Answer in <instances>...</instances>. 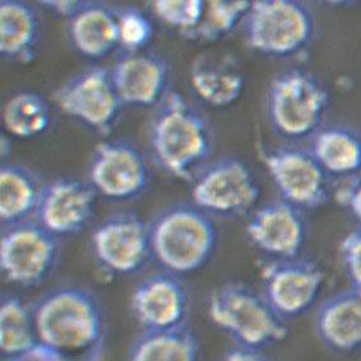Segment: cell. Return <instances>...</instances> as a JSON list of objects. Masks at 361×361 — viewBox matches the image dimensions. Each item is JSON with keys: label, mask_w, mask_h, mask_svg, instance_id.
I'll return each mask as SVG.
<instances>
[{"label": "cell", "mask_w": 361, "mask_h": 361, "mask_svg": "<svg viewBox=\"0 0 361 361\" xmlns=\"http://www.w3.org/2000/svg\"><path fill=\"white\" fill-rule=\"evenodd\" d=\"M47 183L25 165L4 162L0 168V220L3 228L31 221Z\"/></svg>", "instance_id": "cell-22"}, {"label": "cell", "mask_w": 361, "mask_h": 361, "mask_svg": "<svg viewBox=\"0 0 361 361\" xmlns=\"http://www.w3.org/2000/svg\"><path fill=\"white\" fill-rule=\"evenodd\" d=\"M336 200L361 225V173L346 180L337 190Z\"/></svg>", "instance_id": "cell-31"}, {"label": "cell", "mask_w": 361, "mask_h": 361, "mask_svg": "<svg viewBox=\"0 0 361 361\" xmlns=\"http://www.w3.org/2000/svg\"><path fill=\"white\" fill-rule=\"evenodd\" d=\"M96 192L77 178H59L47 183L34 220L58 239L78 235L92 220Z\"/></svg>", "instance_id": "cell-14"}, {"label": "cell", "mask_w": 361, "mask_h": 361, "mask_svg": "<svg viewBox=\"0 0 361 361\" xmlns=\"http://www.w3.org/2000/svg\"><path fill=\"white\" fill-rule=\"evenodd\" d=\"M61 111L100 133H109L124 106L115 87L111 69L88 68L55 94Z\"/></svg>", "instance_id": "cell-12"}, {"label": "cell", "mask_w": 361, "mask_h": 361, "mask_svg": "<svg viewBox=\"0 0 361 361\" xmlns=\"http://www.w3.org/2000/svg\"><path fill=\"white\" fill-rule=\"evenodd\" d=\"M263 296L283 321L313 308L324 285V272L314 261L294 258L272 261L262 271Z\"/></svg>", "instance_id": "cell-13"}, {"label": "cell", "mask_w": 361, "mask_h": 361, "mask_svg": "<svg viewBox=\"0 0 361 361\" xmlns=\"http://www.w3.org/2000/svg\"><path fill=\"white\" fill-rule=\"evenodd\" d=\"M119 41L124 53L145 51L154 37V26L140 8H118Z\"/></svg>", "instance_id": "cell-29"}, {"label": "cell", "mask_w": 361, "mask_h": 361, "mask_svg": "<svg viewBox=\"0 0 361 361\" xmlns=\"http://www.w3.org/2000/svg\"><path fill=\"white\" fill-rule=\"evenodd\" d=\"M59 240L35 220L3 228L1 274L20 288H36L44 283L59 263Z\"/></svg>", "instance_id": "cell-8"}, {"label": "cell", "mask_w": 361, "mask_h": 361, "mask_svg": "<svg viewBox=\"0 0 361 361\" xmlns=\"http://www.w3.org/2000/svg\"><path fill=\"white\" fill-rule=\"evenodd\" d=\"M261 159L281 201L302 212L327 203L329 175L308 148L283 146L263 149Z\"/></svg>", "instance_id": "cell-9"}, {"label": "cell", "mask_w": 361, "mask_h": 361, "mask_svg": "<svg viewBox=\"0 0 361 361\" xmlns=\"http://www.w3.org/2000/svg\"><path fill=\"white\" fill-rule=\"evenodd\" d=\"M42 346L63 361H102L106 348V318L100 300L80 286H61L34 304Z\"/></svg>", "instance_id": "cell-1"}, {"label": "cell", "mask_w": 361, "mask_h": 361, "mask_svg": "<svg viewBox=\"0 0 361 361\" xmlns=\"http://www.w3.org/2000/svg\"><path fill=\"white\" fill-rule=\"evenodd\" d=\"M249 240L274 261L299 258L307 241L304 212L286 202H269L255 209L247 221Z\"/></svg>", "instance_id": "cell-16"}, {"label": "cell", "mask_w": 361, "mask_h": 361, "mask_svg": "<svg viewBox=\"0 0 361 361\" xmlns=\"http://www.w3.org/2000/svg\"><path fill=\"white\" fill-rule=\"evenodd\" d=\"M148 147L159 168L176 179L193 183L211 162L214 132L193 102L170 91L149 121Z\"/></svg>", "instance_id": "cell-2"}, {"label": "cell", "mask_w": 361, "mask_h": 361, "mask_svg": "<svg viewBox=\"0 0 361 361\" xmlns=\"http://www.w3.org/2000/svg\"><path fill=\"white\" fill-rule=\"evenodd\" d=\"M220 361H269L261 350L241 348L234 345L222 355Z\"/></svg>", "instance_id": "cell-33"}, {"label": "cell", "mask_w": 361, "mask_h": 361, "mask_svg": "<svg viewBox=\"0 0 361 361\" xmlns=\"http://www.w3.org/2000/svg\"><path fill=\"white\" fill-rule=\"evenodd\" d=\"M208 315L236 346L264 351L288 338V322L263 294L239 282H228L209 296Z\"/></svg>", "instance_id": "cell-4"}, {"label": "cell", "mask_w": 361, "mask_h": 361, "mask_svg": "<svg viewBox=\"0 0 361 361\" xmlns=\"http://www.w3.org/2000/svg\"><path fill=\"white\" fill-rule=\"evenodd\" d=\"M85 1L80 0H45L41 1V7L47 8L49 11H51L53 13L61 16V17H67L68 20H71L74 14L80 12V8L83 7Z\"/></svg>", "instance_id": "cell-32"}, {"label": "cell", "mask_w": 361, "mask_h": 361, "mask_svg": "<svg viewBox=\"0 0 361 361\" xmlns=\"http://www.w3.org/2000/svg\"><path fill=\"white\" fill-rule=\"evenodd\" d=\"M40 345L34 305L17 295H4L0 305V350L6 359L26 354Z\"/></svg>", "instance_id": "cell-25"}, {"label": "cell", "mask_w": 361, "mask_h": 361, "mask_svg": "<svg viewBox=\"0 0 361 361\" xmlns=\"http://www.w3.org/2000/svg\"><path fill=\"white\" fill-rule=\"evenodd\" d=\"M68 31L75 50L88 59L106 58L121 47L118 8L104 1H85Z\"/></svg>", "instance_id": "cell-20"}, {"label": "cell", "mask_w": 361, "mask_h": 361, "mask_svg": "<svg viewBox=\"0 0 361 361\" xmlns=\"http://www.w3.org/2000/svg\"><path fill=\"white\" fill-rule=\"evenodd\" d=\"M190 85L200 100L222 109L239 100L245 87V77L233 54L204 53L190 68Z\"/></svg>", "instance_id": "cell-18"}, {"label": "cell", "mask_w": 361, "mask_h": 361, "mask_svg": "<svg viewBox=\"0 0 361 361\" xmlns=\"http://www.w3.org/2000/svg\"><path fill=\"white\" fill-rule=\"evenodd\" d=\"M88 179L94 192L106 200L133 201L149 185L151 169L133 143L124 140L102 142L91 157Z\"/></svg>", "instance_id": "cell-11"}, {"label": "cell", "mask_w": 361, "mask_h": 361, "mask_svg": "<svg viewBox=\"0 0 361 361\" xmlns=\"http://www.w3.org/2000/svg\"><path fill=\"white\" fill-rule=\"evenodd\" d=\"M40 14L20 0L0 1V55L4 61L30 64L40 47Z\"/></svg>", "instance_id": "cell-21"}, {"label": "cell", "mask_w": 361, "mask_h": 361, "mask_svg": "<svg viewBox=\"0 0 361 361\" xmlns=\"http://www.w3.org/2000/svg\"><path fill=\"white\" fill-rule=\"evenodd\" d=\"M189 293L181 277L162 271L134 288L130 310L143 331H166L187 324Z\"/></svg>", "instance_id": "cell-15"}, {"label": "cell", "mask_w": 361, "mask_h": 361, "mask_svg": "<svg viewBox=\"0 0 361 361\" xmlns=\"http://www.w3.org/2000/svg\"><path fill=\"white\" fill-rule=\"evenodd\" d=\"M152 9L165 25L179 30L183 36L195 30L206 12V1L202 0H157Z\"/></svg>", "instance_id": "cell-28"}, {"label": "cell", "mask_w": 361, "mask_h": 361, "mask_svg": "<svg viewBox=\"0 0 361 361\" xmlns=\"http://www.w3.org/2000/svg\"><path fill=\"white\" fill-rule=\"evenodd\" d=\"M250 50L269 58L288 59L305 53L314 40L312 9L298 0L253 1L241 23Z\"/></svg>", "instance_id": "cell-6"}, {"label": "cell", "mask_w": 361, "mask_h": 361, "mask_svg": "<svg viewBox=\"0 0 361 361\" xmlns=\"http://www.w3.org/2000/svg\"><path fill=\"white\" fill-rule=\"evenodd\" d=\"M252 1H206V12L198 27L184 36L188 40L216 42L243 23Z\"/></svg>", "instance_id": "cell-27"}, {"label": "cell", "mask_w": 361, "mask_h": 361, "mask_svg": "<svg viewBox=\"0 0 361 361\" xmlns=\"http://www.w3.org/2000/svg\"><path fill=\"white\" fill-rule=\"evenodd\" d=\"M328 107L326 86L301 68L277 74L268 87V123L274 133L288 141L310 140L324 126Z\"/></svg>", "instance_id": "cell-5"}, {"label": "cell", "mask_w": 361, "mask_h": 361, "mask_svg": "<svg viewBox=\"0 0 361 361\" xmlns=\"http://www.w3.org/2000/svg\"><path fill=\"white\" fill-rule=\"evenodd\" d=\"M315 331L336 353L361 348V295L348 288L328 296L317 309Z\"/></svg>", "instance_id": "cell-19"}, {"label": "cell", "mask_w": 361, "mask_h": 361, "mask_svg": "<svg viewBox=\"0 0 361 361\" xmlns=\"http://www.w3.org/2000/svg\"><path fill=\"white\" fill-rule=\"evenodd\" d=\"M261 198L255 174L238 157L209 162L194 179L193 204L212 219H235L249 214Z\"/></svg>", "instance_id": "cell-7"}, {"label": "cell", "mask_w": 361, "mask_h": 361, "mask_svg": "<svg viewBox=\"0 0 361 361\" xmlns=\"http://www.w3.org/2000/svg\"><path fill=\"white\" fill-rule=\"evenodd\" d=\"M148 230L152 259L179 277L204 267L219 244L214 219L193 203L164 208L148 224Z\"/></svg>", "instance_id": "cell-3"}, {"label": "cell", "mask_w": 361, "mask_h": 361, "mask_svg": "<svg viewBox=\"0 0 361 361\" xmlns=\"http://www.w3.org/2000/svg\"><path fill=\"white\" fill-rule=\"evenodd\" d=\"M7 361H63L58 355L54 354L49 348L37 345L36 348L30 350L26 354L16 356L12 359H8Z\"/></svg>", "instance_id": "cell-34"}, {"label": "cell", "mask_w": 361, "mask_h": 361, "mask_svg": "<svg viewBox=\"0 0 361 361\" xmlns=\"http://www.w3.org/2000/svg\"><path fill=\"white\" fill-rule=\"evenodd\" d=\"M124 105L157 106L170 92V66L156 53H126L111 68Z\"/></svg>", "instance_id": "cell-17"}, {"label": "cell", "mask_w": 361, "mask_h": 361, "mask_svg": "<svg viewBox=\"0 0 361 361\" xmlns=\"http://www.w3.org/2000/svg\"><path fill=\"white\" fill-rule=\"evenodd\" d=\"M340 252L348 288L361 295V225L345 236Z\"/></svg>", "instance_id": "cell-30"}, {"label": "cell", "mask_w": 361, "mask_h": 361, "mask_svg": "<svg viewBox=\"0 0 361 361\" xmlns=\"http://www.w3.org/2000/svg\"><path fill=\"white\" fill-rule=\"evenodd\" d=\"M309 151L329 176L361 173V134L343 124L323 126L309 140Z\"/></svg>", "instance_id": "cell-23"}, {"label": "cell", "mask_w": 361, "mask_h": 361, "mask_svg": "<svg viewBox=\"0 0 361 361\" xmlns=\"http://www.w3.org/2000/svg\"><path fill=\"white\" fill-rule=\"evenodd\" d=\"M3 124L16 138L30 140L45 133L51 124V110L45 97L31 91L13 94L3 109Z\"/></svg>", "instance_id": "cell-26"}, {"label": "cell", "mask_w": 361, "mask_h": 361, "mask_svg": "<svg viewBox=\"0 0 361 361\" xmlns=\"http://www.w3.org/2000/svg\"><path fill=\"white\" fill-rule=\"evenodd\" d=\"M91 250L105 274H137L152 259L148 224L134 212L110 214L91 235Z\"/></svg>", "instance_id": "cell-10"}, {"label": "cell", "mask_w": 361, "mask_h": 361, "mask_svg": "<svg viewBox=\"0 0 361 361\" xmlns=\"http://www.w3.org/2000/svg\"><path fill=\"white\" fill-rule=\"evenodd\" d=\"M201 346L185 326L166 331H143L133 342L128 361H200Z\"/></svg>", "instance_id": "cell-24"}]
</instances>
